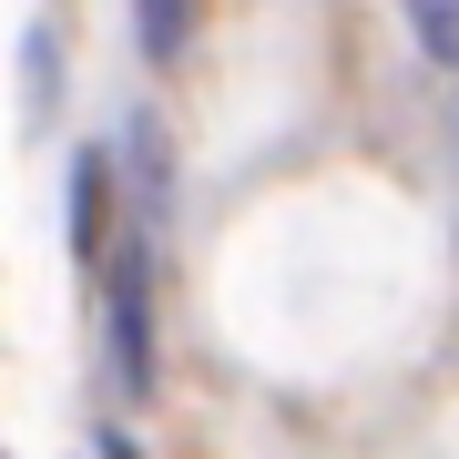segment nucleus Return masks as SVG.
Returning <instances> with one entry per match:
<instances>
[{
    "label": "nucleus",
    "mask_w": 459,
    "mask_h": 459,
    "mask_svg": "<svg viewBox=\"0 0 459 459\" xmlns=\"http://www.w3.org/2000/svg\"><path fill=\"white\" fill-rule=\"evenodd\" d=\"M102 307H113V377L143 398L153 388V255L143 246H123L102 265Z\"/></svg>",
    "instance_id": "obj_1"
},
{
    "label": "nucleus",
    "mask_w": 459,
    "mask_h": 459,
    "mask_svg": "<svg viewBox=\"0 0 459 459\" xmlns=\"http://www.w3.org/2000/svg\"><path fill=\"white\" fill-rule=\"evenodd\" d=\"M102 204H113V164L82 153V164H72V246L82 255H102Z\"/></svg>",
    "instance_id": "obj_2"
},
{
    "label": "nucleus",
    "mask_w": 459,
    "mask_h": 459,
    "mask_svg": "<svg viewBox=\"0 0 459 459\" xmlns=\"http://www.w3.org/2000/svg\"><path fill=\"white\" fill-rule=\"evenodd\" d=\"M133 21H143V51H153V62H174V51L195 41V0H133Z\"/></svg>",
    "instance_id": "obj_3"
},
{
    "label": "nucleus",
    "mask_w": 459,
    "mask_h": 459,
    "mask_svg": "<svg viewBox=\"0 0 459 459\" xmlns=\"http://www.w3.org/2000/svg\"><path fill=\"white\" fill-rule=\"evenodd\" d=\"M409 31L429 62H459V0H409Z\"/></svg>",
    "instance_id": "obj_4"
},
{
    "label": "nucleus",
    "mask_w": 459,
    "mask_h": 459,
    "mask_svg": "<svg viewBox=\"0 0 459 459\" xmlns=\"http://www.w3.org/2000/svg\"><path fill=\"white\" fill-rule=\"evenodd\" d=\"M102 459H133V439H123V429H113V439H102Z\"/></svg>",
    "instance_id": "obj_5"
}]
</instances>
